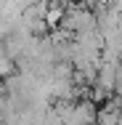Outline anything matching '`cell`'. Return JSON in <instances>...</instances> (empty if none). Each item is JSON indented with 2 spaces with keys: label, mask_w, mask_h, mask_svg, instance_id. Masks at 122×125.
<instances>
[{
  "label": "cell",
  "mask_w": 122,
  "mask_h": 125,
  "mask_svg": "<svg viewBox=\"0 0 122 125\" xmlns=\"http://www.w3.org/2000/svg\"><path fill=\"white\" fill-rule=\"evenodd\" d=\"M96 125H122V106L117 99H109L98 106Z\"/></svg>",
  "instance_id": "cell-1"
},
{
  "label": "cell",
  "mask_w": 122,
  "mask_h": 125,
  "mask_svg": "<svg viewBox=\"0 0 122 125\" xmlns=\"http://www.w3.org/2000/svg\"><path fill=\"white\" fill-rule=\"evenodd\" d=\"M64 11H66V8H61V5H53V3H48V8H45V16H43V21L48 24V29H56V27H61Z\"/></svg>",
  "instance_id": "cell-2"
},
{
  "label": "cell",
  "mask_w": 122,
  "mask_h": 125,
  "mask_svg": "<svg viewBox=\"0 0 122 125\" xmlns=\"http://www.w3.org/2000/svg\"><path fill=\"white\" fill-rule=\"evenodd\" d=\"M13 72H16V64H13V59L5 53L3 43H0V77H11Z\"/></svg>",
  "instance_id": "cell-3"
}]
</instances>
